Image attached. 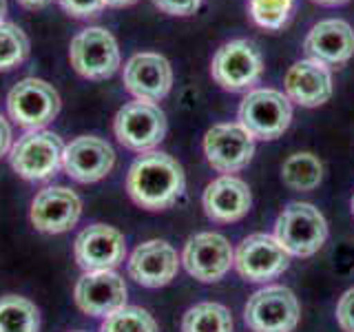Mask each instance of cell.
Instances as JSON below:
<instances>
[{"label": "cell", "mask_w": 354, "mask_h": 332, "mask_svg": "<svg viewBox=\"0 0 354 332\" xmlns=\"http://www.w3.org/2000/svg\"><path fill=\"white\" fill-rule=\"evenodd\" d=\"M0 332H40V310L27 297H0Z\"/></svg>", "instance_id": "7402d4cb"}, {"label": "cell", "mask_w": 354, "mask_h": 332, "mask_svg": "<svg viewBox=\"0 0 354 332\" xmlns=\"http://www.w3.org/2000/svg\"><path fill=\"white\" fill-rule=\"evenodd\" d=\"M301 317L299 299L286 286H266L243 308V321L252 332H292Z\"/></svg>", "instance_id": "ba28073f"}, {"label": "cell", "mask_w": 354, "mask_h": 332, "mask_svg": "<svg viewBox=\"0 0 354 332\" xmlns=\"http://www.w3.org/2000/svg\"><path fill=\"white\" fill-rule=\"evenodd\" d=\"M182 332H232V315L215 302L195 304L182 317Z\"/></svg>", "instance_id": "cb8c5ba5"}, {"label": "cell", "mask_w": 354, "mask_h": 332, "mask_svg": "<svg viewBox=\"0 0 354 332\" xmlns=\"http://www.w3.org/2000/svg\"><path fill=\"white\" fill-rule=\"evenodd\" d=\"M106 7H129L133 3H138V0H104Z\"/></svg>", "instance_id": "d6a6232c"}, {"label": "cell", "mask_w": 354, "mask_h": 332, "mask_svg": "<svg viewBox=\"0 0 354 332\" xmlns=\"http://www.w3.org/2000/svg\"><path fill=\"white\" fill-rule=\"evenodd\" d=\"M82 215V199L66 186H47L36 193L31 202L29 219L36 230L60 235L71 230Z\"/></svg>", "instance_id": "9a60e30c"}, {"label": "cell", "mask_w": 354, "mask_h": 332, "mask_svg": "<svg viewBox=\"0 0 354 332\" xmlns=\"http://www.w3.org/2000/svg\"><path fill=\"white\" fill-rule=\"evenodd\" d=\"M290 0H250V16L263 29H281L292 11Z\"/></svg>", "instance_id": "4316f807"}, {"label": "cell", "mask_w": 354, "mask_h": 332, "mask_svg": "<svg viewBox=\"0 0 354 332\" xmlns=\"http://www.w3.org/2000/svg\"><path fill=\"white\" fill-rule=\"evenodd\" d=\"M337 324L343 332H354V288L343 293L337 304Z\"/></svg>", "instance_id": "f1b7e54d"}, {"label": "cell", "mask_w": 354, "mask_h": 332, "mask_svg": "<svg viewBox=\"0 0 354 332\" xmlns=\"http://www.w3.org/2000/svg\"><path fill=\"white\" fill-rule=\"evenodd\" d=\"M186 175L173 155L162 151L140 153L127 175L129 197L147 210L171 208L184 195Z\"/></svg>", "instance_id": "6da1fadb"}, {"label": "cell", "mask_w": 354, "mask_h": 332, "mask_svg": "<svg viewBox=\"0 0 354 332\" xmlns=\"http://www.w3.org/2000/svg\"><path fill=\"white\" fill-rule=\"evenodd\" d=\"M169 122L166 113L155 102L133 100L122 107L113 118V133L118 142L129 151L149 153L164 140Z\"/></svg>", "instance_id": "5b68a950"}, {"label": "cell", "mask_w": 354, "mask_h": 332, "mask_svg": "<svg viewBox=\"0 0 354 332\" xmlns=\"http://www.w3.org/2000/svg\"><path fill=\"white\" fill-rule=\"evenodd\" d=\"M7 16V0H0V22H5Z\"/></svg>", "instance_id": "e575fe53"}, {"label": "cell", "mask_w": 354, "mask_h": 332, "mask_svg": "<svg viewBox=\"0 0 354 332\" xmlns=\"http://www.w3.org/2000/svg\"><path fill=\"white\" fill-rule=\"evenodd\" d=\"M115 164L113 147L95 136H80L64 144L62 169L77 184H93L104 180Z\"/></svg>", "instance_id": "2e32d148"}, {"label": "cell", "mask_w": 354, "mask_h": 332, "mask_svg": "<svg viewBox=\"0 0 354 332\" xmlns=\"http://www.w3.org/2000/svg\"><path fill=\"white\" fill-rule=\"evenodd\" d=\"M14 147V136H11V127L9 122L0 116V158H5V155L11 151Z\"/></svg>", "instance_id": "4dcf8cb0"}, {"label": "cell", "mask_w": 354, "mask_h": 332, "mask_svg": "<svg viewBox=\"0 0 354 332\" xmlns=\"http://www.w3.org/2000/svg\"><path fill=\"white\" fill-rule=\"evenodd\" d=\"M64 142L53 131L38 129L27 131L14 142L9 151V162L22 180L47 182L62 169Z\"/></svg>", "instance_id": "3957f363"}, {"label": "cell", "mask_w": 354, "mask_h": 332, "mask_svg": "<svg viewBox=\"0 0 354 332\" xmlns=\"http://www.w3.org/2000/svg\"><path fill=\"white\" fill-rule=\"evenodd\" d=\"M263 58L257 44L237 38L221 44L210 62L213 80L226 91H252V86L261 80Z\"/></svg>", "instance_id": "8992f818"}, {"label": "cell", "mask_w": 354, "mask_h": 332, "mask_svg": "<svg viewBox=\"0 0 354 332\" xmlns=\"http://www.w3.org/2000/svg\"><path fill=\"white\" fill-rule=\"evenodd\" d=\"M71 66L86 80H106L120 69V47L104 27H88L75 33L69 47Z\"/></svg>", "instance_id": "9c48e42d"}, {"label": "cell", "mask_w": 354, "mask_h": 332, "mask_svg": "<svg viewBox=\"0 0 354 332\" xmlns=\"http://www.w3.org/2000/svg\"><path fill=\"white\" fill-rule=\"evenodd\" d=\"M153 5L169 16H191L199 9L202 0H153Z\"/></svg>", "instance_id": "f546056e"}, {"label": "cell", "mask_w": 354, "mask_h": 332, "mask_svg": "<svg viewBox=\"0 0 354 332\" xmlns=\"http://www.w3.org/2000/svg\"><path fill=\"white\" fill-rule=\"evenodd\" d=\"M58 3L73 18H93L106 7L104 0H58Z\"/></svg>", "instance_id": "83f0119b"}, {"label": "cell", "mask_w": 354, "mask_h": 332, "mask_svg": "<svg viewBox=\"0 0 354 332\" xmlns=\"http://www.w3.org/2000/svg\"><path fill=\"white\" fill-rule=\"evenodd\" d=\"M7 113L27 131L44 129L60 113V93L40 77H22L7 93Z\"/></svg>", "instance_id": "52a82bcc"}, {"label": "cell", "mask_w": 354, "mask_h": 332, "mask_svg": "<svg viewBox=\"0 0 354 332\" xmlns=\"http://www.w3.org/2000/svg\"><path fill=\"white\" fill-rule=\"evenodd\" d=\"M304 49L310 60L326 66H341L354 55V29L339 18L321 20L308 31Z\"/></svg>", "instance_id": "d6986e66"}, {"label": "cell", "mask_w": 354, "mask_h": 332, "mask_svg": "<svg viewBox=\"0 0 354 332\" xmlns=\"http://www.w3.org/2000/svg\"><path fill=\"white\" fill-rule=\"evenodd\" d=\"M182 264L197 282L215 284L235 266V250L219 232H197L184 243Z\"/></svg>", "instance_id": "30bf717a"}, {"label": "cell", "mask_w": 354, "mask_h": 332, "mask_svg": "<svg viewBox=\"0 0 354 332\" xmlns=\"http://www.w3.org/2000/svg\"><path fill=\"white\" fill-rule=\"evenodd\" d=\"M18 3L27 9H40V7H47L51 0H18Z\"/></svg>", "instance_id": "1f68e13d"}, {"label": "cell", "mask_w": 354, "mask_h": 332, "mask_svg": "<svg viewBox=\"0 0 354 332\" xmlns=\"http://www.w3.org/2000/svg\"><path fill=\"white\" fill-rule=\"evenodd\" d=\"M350 206H352V215H354V195H352V202H350Z\"/></svg>", "instance_id": "d590c367"}, {"label": "cell", "mask_w": 354, "mask_h": 332, "mask_svg": "<svg viewBox=\"0 0 354 332\" xmlns=\"http://www.w3.org/2000/svg\"><path fill=\"white\" fill-rule=\"evenodd\" d=\"M281 180L292 191H315L324 180V164L313 153H295L281 166Z\"/></svg>", "instance_id": "603a6c76"}, {"label": "cell", "mask_w": 354, "mask_h": 332, "mask_svg": "<svg viewBox=\"0 0 354 332\" xmlns=\"http://www.w3.org/2000/svg\"><path fill=\"white\" fill-rule=\"evenodd\" d=\"M124 86L131 95H136V100L160 102L171 93L173 66L160 53H136L124 64Z\"/></svg>", "instance_id": "e0dca14e"}, {"label": "cell", "mask_w": 354, "mask_h": 332, "mask_svg": "<svg viewBox=\"0 0 354 332\" xmlns=\"http://www.w3.org/2000/svg\"><path fill=\"white\" fill-rule=\"evenodd\" d=\"M290 266V255L274 235L254 232L243 239L235 250V268L241 279L252 284H266L283 275Z\"/></svg>", "instance_id": "8fae6325"}, {"label": "cell", "mask_w": 354, "mask_h": 332, "mask_svg": "<svg viewBox=\"0 0 354 332\" xmlns=\"http://www.w3.org/2000/svg\"><path fill=\"white\" fill-rule=\"evenodd\" d=\"M290 3H295V0H290Z\"/></svg>", "instance_id": "74e56055"}, {"label": "cell", "mask_w": 354, "mask_h": 332, "mask_svg": "<svg viewBox=\"0 0 354 332\" xmlns=\"http://www.w3.org/2000/svg\"><path fill=\"white\" fill-rule=\"evenodd\" d=\"M29 55V38L14 22H0V71H11Z\"/></svg>", "instance_id": "484cf974"}, {"label": "cell", "mask_w": 354, "mask_h": 332, "mask_svg": "<svg viewBox=\"0 0 354 332\" xmlns=\"http://www.w3.org/2000/svg\"><path fill=\"white\" fill-rule=\"evenodd\" d=\"M129 288L115 270L84 273L73 288L75 306L88 317H109L127 306Z\"/></svg>", "instance_id": "5bb4252c"}, {"label": "cell", "mask_w": 354, "mask_h": 332, "mask_svg": "<svg viewBox=\"0 0 354 332\" xmlns=\"http://www.w3.org/2000/svg\"><path fill=\"white\" fill-rule=\"evenodd\" d=\"M100 332H160L158 321L140 306H124L104 317Z\"/></svg>", "instance_id": "d4e9b609"}, {"label": "cell", "mask_w": 354, "mask_h": 332, "mask_svg": "<svg viewBox=\"0 0 354 332\" xmlns=\"http://www.w3.org/2000/svg\"><path fill=\"white\" fill-rule=\"evenodd\" d=\"M73 257L84 273L115 270L127 257V239L113 226L91 224L75 237Z\"/></svg>", "instance_id": "4fadbf2b"}, {"label": "cell", "mask_w": 354, "mask_h": 332, "mask_svg": "<svg viewBox=\"0 0 354 332\" xmlns=\"http://www.w3.org/2000/svg\"><path fill=\"white\" fill-rule=\"evenodd\" d=\"M274 239L290 257H310L326 243L328 221L317 206L308 202H292L277 217Z\"/></svg>", "instance_id": "7a4b0ae2"}, {"label": "cell", "mask_w": 354, "mask_h": 332, "mask_svg": "<svg viewBox=\"0 0 354 332\" xmlns=\"http://www.w3.org/2000/svg\"><path fill=\"white\" fill-rule=\"evenodd\" d=\"M73 332H84V330H73Z\"/></svg>", "instance_id": "8d00e7d4"}, {"label": "cell", "mask_w": 354, "mask_h": 332, "mask_svg": "<svg viewBox=\"0 0 354 332\" xmlns=\"http://www.w3.org/2000/svg\"><path fill=\"white\" fill-rule=\"evenodd\" d=\"M177 250L164 239H149L131 252L129 277L144 288H162L175 279L180 270Z\"/></svg>", "instance_id": "ac0fdd59"}, {"label": "cell", "mask_w": 354, "mask_h": 332, "mask_svg": "<svg viewBox=\"0 0 354 332\" xmlns=\"http://www.w3.org/2000/svg\"><path fill=\"white\" fill-rule=\"evenodd\" d=\"M292 122V104L277 89H252L239 104V124L254 140H277Z\"/></svg>", "instance_id": "277c9868"}, {"label": "cell", "mask_w": 354, "mask_h": 332, "mask_svg": "<svg viewBox=\"0 0 354 332\" xmlns=\"http://www.w3.org/2000/svg\"><path fill=\"white\" fill-rule=\"evenodd\" d=\"M286 95L299 107L313 109L326 104L332 95V73L330 66L317 60H299L286 73Z\"/></svg>", "instance_id": "44dd1931"}, {"label": "cell", "mask_w": 354, "mask_h": 332, "mask_svg": "<svg viewBox=\"0 0 354 332\" xmlns=\"http://www.w3.org/2000/svg\"><path fill=\"white\" fill-rule=\"evenodd\" d=\"M204 213L217 224H232L248 215L252 195L248 184L235 175H221L213 180L202 195Z\"/></svg>", "instance_id": "ffe728a7"}, {"label": "cell", "mask_w": 354, "mask_h": 332, "mask_svg": "<svg viewBox=\"0 0 354 332\" xmlns=\"http://www.w3.org/2000/svg\"><path fill=\"white\" fill-rule=\"evenodd\" d=\"M313 3H317V5H326V7H335V5L348 3V0H313Z\"/></svg>", "instance_id": "836d02e7"}, {"label": "cell", "mask_w": 354, "mask_h": 332, "mask_svg": "<svg viewBox=\"0 0 354 332\" xmlns=\"http://www.w3.org/2000/svg\"><path fill=\"white\" fill-rule=\"evenodd\" d=\"M204 155L217 173H237L254 155V138L239 122L215 124L204 136Z\"/></svg>", "instance_id": "7c38bea8"}]
</instances>
